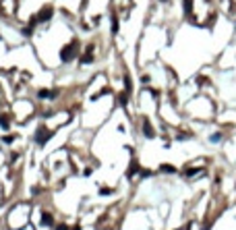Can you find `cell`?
I'll use <instances>...</instances> for the list:
<instances>
[{"mask_svg":"<svg viewBox=\"0 0 236 230\" xmlns=\"http://www.w3.org/2000/svg\"><path fill=\"white\" fill-rule=\"evenodd\" d=\"M48 137H50V131L46 129V126H42V129L37 131V143H46Z\"/></svg>","mask_w":236,"mask_h":230,"instance_id":"cell-3","label":"cell"},{"mask_svg":"<svg viewBox=\"0 0 236 230\" xmlns=\"http://www.w3.org/2000/svg\"><path fill=\"white\" fill-rule=\"evenodd\" d=\"M162 172H166V174H170V172H174V166H168V164H164V166H160Z\"/></svg>","mask_w":236,"mask_h":230,"instance_id":"cell-6","label":"cell"},{"mask_svg":"<svg viewBox=\"0 0 236 230\" xmlns=\"http://www.w3.org/2000/svg\"><path fill=\"white\" fill-rule=\"evenodd\" d=\"M56 230H66V226H64V224H62V226H58V228H56Z\"/></svg>","mask_w":236,"mask_h":230,"instance_id":"cell-7","label":"cell"},{"mask_svg":"<svg viewBox=\"0 0 236 230\" xmlns=\"http://www.w3.org/2000/svg\"><path fill=\"white\" fill-rule=\"evenodd\" d=\"M75 50H77V44H75V42H70L69 46H66V48L62 50V54H60V56H62V60H64V62H69L70 58L75 56Z\"/></svg>","mask_w":236,"mask_h":230,"instance_id":"cell-2","label":"cell"},{"mask_svg":"<svg viewBox=\"0 0 236 230\" xmlns=\"http://www.w3.org/2000/svg\"><path fill=\"white\" fill-rule=\"evenodd\" d=\"M143 133H147V137H153V129H151V125L149 122H143Z\"/></svg>","mask_w":236,"mask_h":230,"instance_id":"cell-5","label":"cell"},{"mask_svg":"<svg viewBox=\"0 0 236 230\" xmlns=\"http://www.w3.org/2000/svg\"><path fill=\"white\" fill-rule=\"evenodd\" d=\"M75 230H79V228H75Z\"/></svg>","mask_w":236,"mask_h":230,"instance_id":"cell-8","label":"cell"},{"mask_svg":"<svg viewBox=\"0 0 236 230\" xmlns=\"http://www.w3.org/2000/svg\"><path fill=\"white\" fill-rule=\"evenodd\" d=\"M50 17H52V8H42V13H40V17H37V21H48Z\"/></svg>","mask_w":236,"mask_h":230,"instance_id":"cell-4","label":"cell"},{"mask_svg":"<svg viewBox=\"0 0 236 230\" xmlns=\"http://www.w3.org/2000/svg\"><path fill=\"white\" fill-rule=\"evenodd\" d=\"M15 13V0H0V15H13Z\"/></svg>","mask_w":236,"mask_h":230,"instance_id":"cell-1","label":"cell"}]
</instances>
